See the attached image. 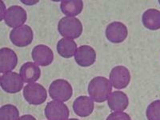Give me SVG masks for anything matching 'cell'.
I'll use <instances>...</instances> for the list:
<instances>
[{"instance_id":"6da1fadb","label":"cell","mask_w":160,"mask_h":120,"mask_svg":"<svg viewBox=\"0 0 160 120\" xmlns=\"http://www.w3.org/2000/svg\"><path fill=\"white\" fill-rule=\"evenodd\" d=\"M112 91L111 82L105 77L98 76L91 79L88 85V94L96 102H103Z\"/></svg>"},{"instance_id":"7a4b0ae2","label":"cell","mask_w":160,"mask_h":120,"mask_svg":"<svg viewBox=\"0 0 160 120\" xmlns=\"http://www.w3.org/2000/svg\"><path fill=\"white\" fill-rule=\"evenodd\" d=\"M58 31L64 38H78L82 33V22L75 17H63L58 22Z\"/></svg>"},{"instance_id":"3957f363","label":"cell","mask_w":160,"mask_h":120,"mask_svg":"<svg viewBox=\"0 0 160 120\" xmlns=\"http://www.w3.org/2000/svg\"><path fill=\"white\" fill-rule=\"evenodd\" d=\"M49 94L51 98L55 101L67 102L72 96V87L67 80L56 79L50 85Z\"/></svg>"},{"instance_id":"277c9868","label":"cell","mask_w":160,"mask_h":120,"mask_svg":"<svg viewBox=\"0 0 160 120\" xmlns=\"http://www.w3.org/2000/svg\"><path fill=\"white\" fill-rule=\"evenodd\" d=\"M25 100L31 105L42 104L48 98V93L43 86L38 83H29L23 89Z\"/></svg>"},{"instance_id":"5b68a950","label":"cell","mask_w":160,"mask_h":120,"mask_svg":"<svg viewBox=\"0 0 160 120\" xmlns=\"http://www.w3.org/2000/svg\"><path fill=\"white\" fill-rule=\"evenodd\" d=\"M34 34L31 27L22 25L14 28L10 33V39L11 42L18 48H24L32 42Z\"/></svg>"},{"instance_id":"8992f818","label":"cell","mask_w":160,"mask_h":120,"mask_svg":"<svg viewBox=\"0 0 160 120\" xmlns=\"http://www.w3.org/2000/svg\"><path fill=\"white\" fill-rule=\"evenodd\" d=\"M27 18L28 15L25 10L19 6L15 5L6 10L3 19L9 28H16L23 25Z\"/></svg>"},{"instance_id":"52a82bcc","label":"cell","mask_w":160,"mask_h":120,"mask_svg":"<svg viewBox=\"0 0 160 120\" xmlns=\"http://www.w3.org/2000/svg\"><path fill=\"white\" fill-rule=\"evenodd\" d=\"M0 85L7 93L15 94L19 92L23 88V80L18 73L8 72L1 76Z\"/></svg>"},{"instance_id":"ba28073f","label":"cell","mask_w":160,"mask_h":120,"mask_svg":"<svg viewBox=\"0 0 160 120\" xmlns=\"http://www.w3.org/2000/svg\"><path fill=\"white\" fill-rule=\"evenodd\" d=\"M44 113L48 120H68L70 115L68 106L55 100L47 104Z\"/></svg>"},{"instance_id":"9c48e42d","label":"cell","mask_w":160,"mask_h":120,"mask_svg":"<svg viewBox=\"0 0 160 120\" xmlns=\"http://www.w3.org/2000/svg\"><path fill=\"white\" fill-rule=\"evenodd\" d=\"M131 74L123 66H117L110 73V82L115 89H124L129 85Z\"/></svg>"},{"instance_id":"30bf717a","label":"cell","mask_w":160,"mask_h":120,"mask_svg":"<svg viewBox=\"0 0 160 120\" xmlns=\"http://www.w3.org/2000/svg\"><path fill=\"white\" fill-rule=\"evenodd\" d=\"M106 37L112 43H121L127 38L128 35V28L120 22H113L106 28Z\"/></svg>"},{"instance_id":"8fae6325","label":"cell","mask_w":160,"mask_h":120,"mask_svg":"<svg viewBox=\"0 0 160 120\" xmlns=\"http://www.w3.org/2000/svg\"><path fill=\"white\" fill-rule=\"evenodd\" d=\"M18 57L16 53L8 48H2L0 50V71L1 73L11 72L16 68Z\"/></svg>"},{"instance_id":"7c38bea8","label":"cell","mask_w":160,"mask_h":120,"mask_svg":"<svg viewBox=\"0 0 160 120\" xmlns=\"http://www.w3.org/2000/svg\"><path fill=\"white\" fill-rule=\"evenodd\" d=\"M31 56L35 63L42 67L51 65L54 60V53L52 50L45 45H38L35 47L31 53Z\"/></svg>"},{"instance_id":"4fadbf2b","label":"cell","mask_w":160,"mask_h":120,"mask_svg":"<svg viewBox=\"0 0 160 120\" xmlns=\"http://www.w3.org/2000/svg\"><path fill=\"white\" fill-rule=\"evenodd\" d=\"M75 59L78 66L88 68L95 63L96 60V52L90 46H81L75 53Z\"/></svg>"},{"instance_id":"5bb4252c","label":"cell","mask_w":160,"mask_h":120,"mask_svg":"<svg viewBox=\"0 0 160 120\" xmlns=\"http://www.w3.org/2000/svg\"><path fill=\"white\" fill-rule=\"evenodd\" d=\"M108 107L111 111L120 112L125 111L129 105L128 95L122 91H114L108 98Z\"/></svg>"},{"instance_id":"9a60e30c","label":"cell","mask_w":160,"mask_h":120,"mask_svg":"<svg viewBox=\"0 0 160 120\" xmlns=\"http://www.w3.org/2000/svg\"><path fill=\"white\" fill-rule=\"evenodd\" d=\"M93 99L88 96H79L73 102V110L78 116L88 117L94 111Z\"/></svg>"},{"instance_id":"2e32d148","label":"cell","mask_w":160,"mask_h":120,"mask_svg":"<svg viewBox=\"0 0 160 120\" xmlns=\"http://www.w3.org/2000/svg\"><path fill=\"white\" fill-rule=\"evenodd\" d=\"M41 70L38 64L31 62L24 63L20 68V76L23 82L34 83L40 78Z\"/></svg>"},{"instance_id":"e0dca14e","label":"cell","mask_w":160,"mask_h":120,"mask_svg":"<svg viewBox=\"0 0 160 120\" xmlns=\"http://www.w3.org/2000/svg\"><path fill=\"white\" fill-rule=\"evenodd\" d=\"M142 24L151 31L160 29V11L156 9H148L143 13L142 17Z\"/></svg>"},{"instance_id":"ac0fdd59","label":"cell","mask_w":160,"mask_h":120,"mask_svg":"<svg viewBox=\"0 0 160 120\" xmlns=\"http://www.w3.org/2000/svg\"><path fill=\"white\" fill-rule=\"evenodd\" d=\"M57 51L62 58H69L75 55L77 51V44L73 39L63 38L60 39L57 44Z\"/></svg>"},{"instance_id":"d6986e66","label":"cell","mask_w":160,"mask_h":120,"mask_svg":"<svg viewBox=\"0 0 160 120\" xmlns=\"http://www.w3.org/2000/svg\"><path fill=\"white\" fill-rule=\"evenodd\" d=\"M60 9L68 17H74L79 15L83 9V2L81 0L62 1L60 3Z\"/></svg>"},{"instance_id":"ffe728a7","label":"cell","mask_w":160,"mask_h":120,"mask_svg":"<svg viewBox=\"0 0 160 120\" xmlns=\"http://www.w3.org/2000/svg\"><path fill=\"white\" fill-rule=\"evenodd\" d=\"M19 111L15 106L7 104L0 109V120H18Z\"/></svg>"},{"instance_id":"44dd1931","label":"cell","mask_w":160,"mask_h":120,"mask_svg":"<svg viewBox=\"0 0 160 120\" xmlns=\"http://www.w3.org/2000/svg\"><path fill=\"white\" fill-rule=\"evenodd\" d=\"M146 115L148 120H160V100H155L148 106Z\"/></svg>"},{"instance_id":"7402d4cb","label":"cell","mask_w":160,"mask_h":120,"mask_svg":"<svg viewBox=\"0 0 160 120\" xmlns=\"http://www.w3.org/2000/svg\"><path fill=\"white\" fill-rule=\"evenodd\" d=\"M107 120H131V117L127 113L122 112H113L107 118Z\"/></svg>"},{"instance_id":"603a6c76","label":"cell","mask_w":160,"mask_h":120,"mask_svg":"<svg viewBox=\"0 0 160 120\" xmlns=\"http://www.w3.org/2000/svg\"><path fill=\"white\" fill-rule=\"evenodd\" d=\"M18 120H36V118L31 115H25L20 117Z\"/></svg>"},{"instance_id":"cb8c5ba5","label":"cell","mask_w":160,"mask_h":120,"mask_svg":"<svg viewBox=\"0 0 160 120\" xmlns=\"http://www.w3.org/2000/svg\"><path fill=\"white\" fill-rule=\"evenodd\" d=\"M23 2V3H25V4H28V3L34 4V3H36V2Z\"/></svg>"},{"instance_id":"d4e9b609","label":"cell","mask_w":160,"mask_h":120,"mask_svg":"<svg viewBox=\"0 0 160 120\" xmlns=\"http://www.w3.org/2000/svg\"><path fill=\"white\" fill-rule=\"evenodd\" d=\"M68 120H78V119H77V118H70V119H68Z\"/></svg>"},{"instance_id":"484cf974","label":"cell","mask_w":160,"mask_h":120,"mask_svg":"<svg viewBox=\"0 0 160 120\" xmlns=\"http://www.w3.org/2000/svg\"><path fill=\"white\" fill-rule=\"evenodd\" d=\"M158 3H159V4H160V1H158Z\"/></svg>"}]
</instances>
